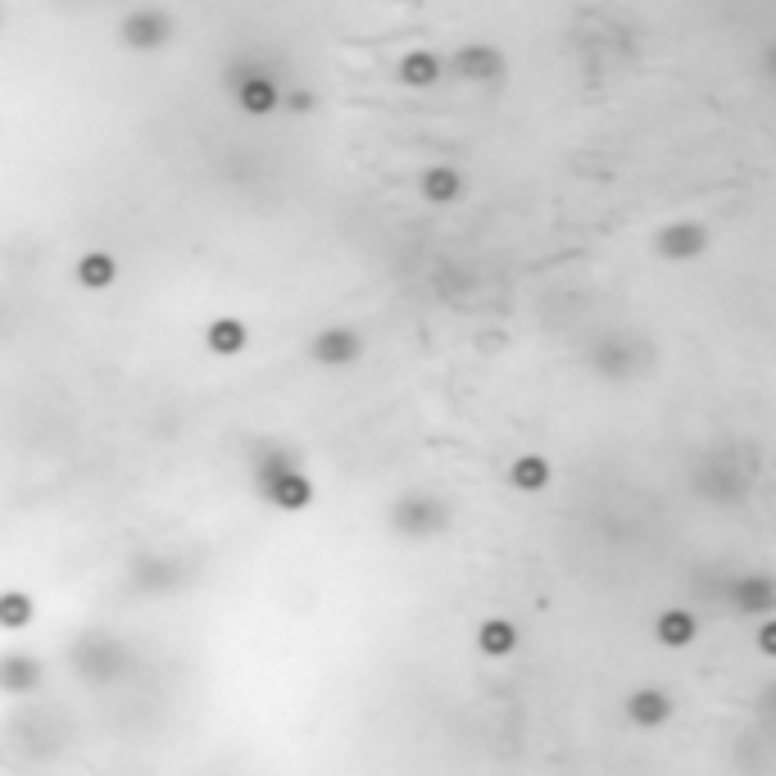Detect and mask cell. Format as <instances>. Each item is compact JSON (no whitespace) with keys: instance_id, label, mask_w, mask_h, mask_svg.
I'll list each match as a JSON object with an SVG mask.
<instances>
[{"instance_id":"cell-8","label":"cell","mask_w":776,"mask_h":776,"mask_svg":"<svg viewBox=\"0 0 776 776\" xmlns=\"http://www.w3.org/2000/svg\"><path fill=\"white\" fill-rule=\"evenodd\" d=\"M659 640L663 645H690V640H695V622H690V613H663L659 618Z\"/></svg>"},{"instance_id":"cell-10","label":"cell","mask_w":776,"mask_h":776,"mask_svg":"<svg viewBox=\"0 0 776 776\" xmlns=\"http://www.w3.org/2000/svg\"><path fill=\"white\" fill-rule=\"evenodd\" d=\"M423 191H427V200H454L459 196V173L454 168H432L423 177Z\"/></svg>"},{"instance_id":"cell-4","label":"cell","mask_w":776,"mask_h":776,"mask_svg":"<svg viewBox=\"0 0 776 776\" xmlns=\"http://www.w3.org/2000/svg\"><path fill=\"white\" fill-rule=\"evenodd\" d=\"M273 500L282 504V509H305V504H309V482L300 477V472H277Z\"/></svg>"},{"instance_id":"cell-3","label":"cell","mask_w":776,"mask_h":776,"mask_svg":"<svg viewBox=\"0 0 776 776\" xmlns=\"http://www.w3.org/2000/svg\"><path fill=\"white\" fill-rule=\"evenodd\" d=\"M273 105H277V87L268 78L241 82V109H246V114H273Z\"/></svg>"},{"instance_id":"cell-7","label":"cell","mask_w":776,"mask_h":776,"mask_svg":"<svg viewBox=\"0 0 776 776\" xmlns=\"http://www.w3.org/2000/svg\"><path fill=\"white\" fill-rule=\"evenodd\" d=\"M209 345H214L218 354H236L246 345V327L236 323V318H218V323L209 327Z\"/></svg>"},{"instance_id":"cell-5","label":"cell","mask_w":776,"mask_h":776,"mask_svg":"<svg viewBox=\"0 0 776 776\" xmlns=\"http://www.w3.org/2000/svg\"><path fill=\"white\" fill-rule=\"evenodd\" d=\"M78 282L91 286V291H96V286H109V282H114V259L100 255V250L82 255V259H78Z\"/></svg>"},{"instance_id":"cell-2","label":"cell","mask_w":776,"mask_h":776,"mask_svg":"<svg viewBox=\"0 0 776 776\" xmlns=\"http://www.w3.org/2000/svg\"><path fill=\"white\" fill-rule=\"evenodd\" d=\"M631 718L640 722V727H659L663 718L672 713V704H668V695H659V690H636L631 695Z\"/></svg>"},{"instance_id":"cell-11","label":"cell","mask_w":776,"mask_h":776,"mask_svg":"<svg viewBox=\"0 0 776 776\" xmlns=\"http://www.w3.org/2000/svg\"><path fill=\"white\" fill-rule=\"evenodd\" d=\"M513 482H518L522 491H536V486L550 482V463L545 459H518L513 463Z\"/></svg>"},{"instance_id":"cell-12","label":"cell","mask_w":776,"mask_h":776,"mask_svg":"<svg viewBox=\"0 0 776 776\" xmlns=\"http://www.w3.org/2000/svg\"><path fill=\"white\" fill-rule=\"evenodd\" d=\"M477 640H482V649H486V654H509V649H513V640H518V636H513V627H509V622H500V618H495V622H486V627H482V636H477Z\"/></svg>"},{"instance_id":"cell-1","label":"cell","mask_w":776,"mask_h":776,"mask_svg":"<svg viewBox=\"0 0 776 776\" xmlns=\"http://www.w3.org/2000/svg\"><path fill=\"white\" fill-rule=\"evenodd\" d=\"M123 41L137 50H155L168 41V19L159 10H137L128 14V23H123Z\"/></svg>"},{"instance_id":"cell-14","label":"cell","mask_w":776,"mask_h":776,"mask_svg":"<svg viewBox=\"0 0 776 776\" xmlns=\"http://www.w3.org/2000/svg\"><path fill=\"white\" fill-rule=\"evenodd\" d=\"M758 649H763V654H776V622H767V627L758 631Z\"/></svg>"},{"instance_id":"cell-13","label":"cell","mask_w":776,"mask_h":776,"mask_svg":"<svg viewBox=\"0 0 776 776\" xmlns=\"http://www.w3.org/2000/svg\"><path fill=\"white\" fill-rule=\"evenodd\" d=\"M318 354H323L327 364H345V359L354 354V336H345V332L323 336V341H318Z\"/></svg>"},{"instance_id":"cell-6","label":"cell","mask_w":776,"mask_h":776,"mask_svg":"<svg viewBox=\"0 0 776 776\" xmlns=\"http://www.w3.org/2000/svg\"><path fill=\"white\" fill-rule=\"evenodd\" d=\"M436 73H441V64H436V55H427V50H413L400 64V78L409 82V87H427V82H436Z\"/></svg>"},{"instance_id":"cell-9","label":"cell","mask_w":776,"mask_h":776,"mask_svg":"<svg viewBox=\"0 0 776 776\" xmlns=\"http://www.w3.org/2000/svg\"><path fill=\"white\" fill-rule=\"evenodd\" d=\"M32 618V600L28 595H19V590H10V595H0V627H28Z\"/></svg>"}]
</instances>
